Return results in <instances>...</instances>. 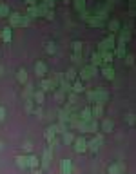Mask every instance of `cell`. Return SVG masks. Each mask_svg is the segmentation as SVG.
Returning <instances> with one entry per match:
<instances>
[{
    "mask_svg": "<svg viewBox=\"0 0 136 174\" xmlns=\"http://www.w3.org/2000/svg\"><path fill=\"white\" fill-rule=\"evenodd\" d=\"M122 169H124V165L120 163V165H113L111 169H109V174H120L122 172Z\"/></svg>",
    "mask_w": 136,
    "mask_h": 174,
    "instance_id": "obj_23",
    "label": "cell"
},
{
    "mask_svg": "<svg viewBox=\"0 0 136 174\" xmlns=\"http://www.w3.org/2000/svg\"><path fill=\"white\" fill-rule=\"evenodd\" d=\"M4 118H6V109H4V107L0 105V122H2Z\"/></svg>",
    "mask_w": 136,
    "mask_h": 174,
    "instance_id": "obj_30",
    "label": "cell"
},
{
    "mask_svg": "<svg viewBox=\"0 0 136 174\" xmlns=\"http://www.w3.org/2000/svg\"><path fill=\"white\" fill-rule=\"evenodd\" d=\"M33 98H35V102L38 103V105H42L44 100H45V94H44V91H35L33 92Z\"/></svg>",
    "mask_w": 136,
    "mask_h": 174,
    "instance_id": "obj_13",
    "label": "cell"
},
{
    "mask_svg": "<svg viewBox=\"0 0 136 174\" xmlns=\"http://www.w3.org/2000/svg\"><path fill=\"white\" fill-rule=\"evenodd\" d=\"M100 56H102V62H104L105 65H109V63L113 62V58H115L113 51H102V53H100Z\"/></svg>",
    "mask_w": 136,
    "mask_h": 174,
    "instance_id": "obj_9",
    "label": "cell"
},
{
    "mask_svg": "<svg viewBox=\"0 0 136 174\" xmlns=\"http://www.w3.org/2000/svg\"><path fill=\"white\" fill-rule=\"evenodd\" d=\"M0 36H2V40H4V42H11V38H13V29H11L9 26L4 27L2 33H0Z\"/></svg>",
    "mask_w": 136,
    "mask_h": 174,
    "instance_id": "obj_8",
    "label": "cell"
},
{
    "mask_svg": "<svg viewBox=\"0 0 136 174\" xmlns=\"http://www.w3.org/2000/svg\"><path fill=\"white\" fill-rule=\"evenodd\" d=\"M6 16H9V7L6 2H0V18H6Z\"/></svg>",
    "mask_w": 136,
    "mask_h": 174,
    "instance_id": "obj_16",
    "label": "cell"
},
{
    "mask_svg": "<svg viewBox=\"0 0 136 174\" xmlns=\"http://www.w3.org/2000/svg\"><path fill=\"white\" fill-rule=\"evenodd\" d=\"M0 56H2V53H0Z\"/></svg>",
    "mask_w": 136,
    "mask_h": 174,
    "instance_id": "obj_33",
    "label": "cell"
},
{
    "mask_svg": "<svg viewBox=\"0 0 136 174\" xmlns=\"http://www.w3.org/2000/svg\"><path fill=\"white\" fill-rule=\"evenodd\" d=\"M85 147H87V143H85V140H82V138H78V140L74 142V151H76V153H84Z\"/></svg>",
    "mask_w": 136,
    "mask_h": 174,
    "instance_id": "obj_10",
    "label": "cell"
},
{
    "mask_svg": "<svg viewBox=\"0 0 136 174\" xmlns=\"http://www.w3.org/2000/svg\"><path fill=\"white\" fill-rule=\"evenodd\" d=\"M115 56H120V58H125L127 49H125V44H116L115 45V51H113Z\"/></svg>",
    "mask_w": 136,
    "mask_h": 174,
    "instance_id": "obj_7",
    "label": "cell"
},
{
    "mask_svg": "<svg viewBox=\"0 0 136 174\" xmlns=\"http://www.w3.org/2000/svg\"><path fill=\"white\" fill-rule=\"evenodd\" d=\"M107 98H109V92L105 89H96V91H93V98L91 100H94V103H102L104 105V102Z\"/></svg>",
    "mask_w": 136,
    "mask_h": 174,
    "instance_id": "obj_2",
    "label": "cell"
},
{
    "mask_svg": "<svg viewBox=\"0 0 136 174\" xmlns=\"http://www.w3.org/2000/svg\"><path fill=\"white\" fill-rule=\"evenodd\" d=\"M91 113H93L94 116H96V118H100V116L104 114V107H102V103H96L93 109H91Z\"/></svg>",
    "mask_w": 136,
    "mask_h": 174,
    "instance_id": "obj_18",
    "label": "cell"
},
{
    "mask_svg": "<svg viewBox=\"0 0 136 174\" xmlns=\"http://www.w3.org/2000/svg\"><path fill=\"white\" fill-rule=\"evenodd\" d=\"M74 9L78 13H84L85 11V0H74Z\"/></svg>",
    "mask_w": 136,
    "mask_h": 174,
    "instance_id": "obj_19",
    "label": "cell"
},
{
    "mask_svg": "<svg viewBox=\"0 0 136 174\" xmlns=\"http://www.w3.org/2000/svg\"><path fill=\"white\" fill-rule=\"evenodd\" d=\"M74 53H82V47H84V44L82 42H74Z\"/></svg>",
    "mask_w": 136,
    "mask_h": 174,
    "instance_id": "obj_26",
    "label": "cell"
},
{
    "mask_svg": "<svg viewBox=\"0 0 136 174\" xmlns=\"http://www.w3.org/2000/svg\"><path fill=\"white\" fill-rule=\"evenodd\" d=\"M94 74H96V67L87 65V67H84V69L80 71V80H91Z\"/></svg>",
    "mask_w": 136,
    "mask_h": 174,
    "instance_id": "obj_4",
    "label": "cell"
},
{
    "mask_svg": "<svg viewBox=\"0 0 136 174\" xmlns=\"http://www.w3.org/2000/svg\"><path fill=\"white\" fill-rule=\"evenodd\" d=\"M62 2H65V4H67V2H71V0H62Z\"/></svg>",
    "mask_w": 136,
    "mask_h": 174,
    "instance_id": "obj_32",
    "label": "cell"
},
{
    "mask_svg": "<svg viewBox=\"0 0 136 174\" xmlns=\"http://www.w3.org/2000/svg\"><path fill=\"white\" fill-rule=\"evenodd\" d=\"M102 74H104V78H107V80H113L115 78V67L113 65H104L102 67Z\"/></svg>",
    "mask_w": 136,
    "mask_h": 174,
    "instance_id": "obj_6",
    "label": "cell"
},
{
    "mask_svg": "<svg viewBox=\"0 0 136 174\" xmlns=\"http://www.w3.org/2000/svg\"><path fill=\"white\" fill-rule=\"evenodd\" d=\"M16 162H18V167H27V158L18 156V158H16Z\"/></svg>",
    "mask_w": 136,
    "mask_h": 174,
    "instance_id": "obj_25",
    "label": "cell"
},
{
    "mask_svg": "<svg viewBox=\"0 0 136 174\" xmlns=\"http://www.w3.org/2000/svg\"><path fill=\"white\" fill-rule=\"evenodd\" d=\"M40 91H54V85H53L51 80H42V85H40Z\"/></svg>",
    "mask_w": 136,
    "mask_h": 174,
    "instance_id": "obj_15",
    "label": "cell"
},
{
    "mask_svg": "<svg viewBox=\"0 0 136 174\" xmlns=\"http://www.w3.org/2000/svg\"><path fill=\"white\" fill-rule=\"evenodd\" d=\"M116 45V40H115V35H109L105 40H102L100 44H98V53L102 51H113Z\"/></svg>",
    "mask_w": 136,
    "mask_h": 174,
    "instance_id": "obj_1",
    "label": "cell"
},
{
    "mask_svg": "<svg viewBox=\"0 0 136 174\" xmlns=\"http://www.w3.org/2000/svg\"><path fill=\"white\" fill-rule=\"evenodd\" d=\"M104 129H105V131H111V129H113V122L105 120V122H104Z\"/></svg>",
    "mask_w": 136,
    "mask_h": 174,
    "instance_id": "obj_28",
    "label": "cell"
},
{
    "mask_svg": "<svg viewBox=\"0 0 136 174\" xmlns=\"http://www.w3.org/2000/svg\"><path fill=\"white\" fill-rule=\"evenodd\" d=\"M27 165H31V167H36V165H38L36 158H35V156H31V158H29V163H27Z\"/></svg>",
    "mask_w": 136,
    "mask_h": 174,
    "instance_id": "obj_29",
    "label": "cell"
},
{
    "mask_svg": "<svg viewBox=\"0 0 136 174\" xmlns=\"http://www.w3.org/2000/svg\"><path fill=\"white\" fill-rule=\"evenodd\" d=\"M109 29L113 31V33H118V31H120V22H118V20H111V22H109Z\"/></svg>",
    "mask_w": 136,
    "mask_h": 174,
    "instance_id": "obj_21",
    "label": "cell"
},
{
    "mask_svg": "<svg viewBox=\"0 0 136 174\" xmlns=\"http://www.w3.org/2000/svg\"><path fill=\"white\" fill-rule=\"evenodd\" d=\"M80 58H82V54H80V53H74V54H73V62H74V63H80V62H82Z\"/></svg>",
    "mask_w": 136,
    "mask_h": 174,
    "instance_id": "obj_27",
    "label": "cell"
},
{
    "mask_svg": "<svg viewBox=\"0 0 136 174\" xmlns=\"http://www.w3.org/2000/svg\"><path fill=\"white\" fill-rule=\"evenodd\" d=\"M104 62H102V56H100V53H93L91 54V65L96 67V65H102Z\"/></svg>",
    "mask_w": 136,
    "mask_h": 174,
    "instance_id": "obj_11",
    "label": "cell"
},
{
    "mask_svg": "<svg viewBox=\"0 0 136 174\" xmlns=\"http://www.w3.org/2000/svg\"><path fill=\"white\" fill-rule=\"evenodd\" d=\"M62 172L63 174L71 172V162H69V160H63V162H62Z\"/></svg>",
    "mask_w": 136,
    "mask_h": 174,
    "instance_id": "obj_20",
    "label": "cell"
},
{
    "mask_svg": "<svg viewBox=\"0 0 136 174\" xmlns=\"http://www.w3.org/2000/svg\"><path fill=\"white\" fill-rule=\"evenodd\" d=\"M2 73H4V65H0V74H2Z\"/></svg>",
    "mask_w": 136,
    "mask_h": 174,
    "instance_id": "obj_31",
    "label": "cell"
},
{
    "mask_svg": "<svg viewBox=\"0 0 136 174\" xmlns=\"http://www.w3.org/2000/svg\"><path fill=\"white\" fill-rule=\"evenodd\" d=\"M35 73H36V76L44 78V76L47 74V65H45L42 60H38L36 63H35Z\"/></svg>",
    "mask_w": 136,
    "mask_h": 174,
    "instance_id": "obj_5",
    "label": "cell"
},
{
    "mask_svg": "<svg viewBox=\"0 0 136 174\" xmlns=\"http://www.w3.org/2000/svg\"><path fill=\"white\" fill-rule=\"evenodd\" d=\"M63 78H65L67 82H71V80H74V78H76V71H74V69H69V71L65 73V76H63Z\"/></svg>",
    "mask_w": 136,
    "mask_h": 174,
    "instance_id": "obj_22",
    "label": "cell"
},
{
    "mask_svg": "<svg viewBox=\"0 0 136 174\" xmlns=\"http://www.w3.org/2000/svg\"><path fill=\"white\" fill-rule=\"evenodd\" d=\"M71 89H73L76 94H80V92H84V91H85V87H84V83H82V80H76V82L71 85Z\"/></svg>",
    "mask_w": 136,
    "mask_h": 174,
    "instance_id": "obj_12",
    "label": "cell"
},
{
    "mask_svg": "<svg viewBox=\"0 0 136 174\" xmlns=\"http://www.w3.org/2000/svg\"><path fill=\"white\" fill-rule=\"evenodd\" d=\"M29 20H33V18H36L38 16V11H36V6H29L27 7V15H26Z\"/></svg>",
    "mask_w": 136,
    "mask_h": 174,
    "instance_id": "obj_17",
    "label": "cell"
},
{
    "mask_svg": "<svg viewBox=\"0 0 136 174\" xmlns=\"http://www.w3.org/2000/svg\"><path fill=\"white\" fill-rule=\"evenodd\" d=\"M45 51L49 53V54L56 53V44H54V42H49V44H47V47H45Z\"/></svg>",
    "mask_w": 136,
    "mask_h": 174,
    "instance_id": "obj_24",
    "label": "cell"
},
{
    "mask_svg": "<svg viewBox=\"0 0 136 174\" xmlns=\"http://www.w3.org/2000/svg\"><path fill=\"white\" fill-rule=\"evenodd\" d=\"M9 27H22L24 26V16L20 13H11L9 15Z\"/></svg>",
    "mask_w": 136,
    "mask_h": 174,
    "instance_id": "obj_3",
    "label": "cell"
},
{
    "mask_svg": "<svg viewBox=\"0 0 136 174\" xmlns=\"http://www.w3.org/2000/svg\"><path fill=\"white\" fill-rule=\"evenodd\" d=\"M16 80L20 83H26L27 82V71H26V69H18V71H16Z\"/></svg>",
    "mask_w": 136,
    "mask_h": 174,
    "instance_id": "obj_14",
    "label": "cell"
}]
</instances>
